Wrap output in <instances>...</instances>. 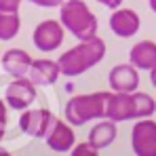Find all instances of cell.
<instances>
[{
  "label": "cell",
  "mask_w": 156,
  "mask_h": 156,
  "mask_svg": "<svg viewBox=\"0 0 156 156\" xmlns=\"http://www.w3.org/2000/svg\"><path fill=\"white\" fill-rule=\"evenodd\" d=\"M53 122H55V116L47 108H36V110L27 108L19 118V129L30 137H47Z\"/></svg>",
  "instance_id": "obj_7"
},
{
  "label": "cell",
  "mask_w": 156,
  "mask_h": 156,
  "mask_svg": "<svg viewBox=\"0 0 156 156\" xmlns=\"http://www.w3.org/2000/svg\"><path fill=\"white\" fill-rule=\"evenodd\" d=\"M30 2H34V4H38V6H42V9H51V6H61L66 0H30Z\"/></svg>",
  "instance_id": "obj_21"
},
{
  "label": "cell",
  "mask_w": 156,
  "mask_h": 156,
  "mask_svg": "<svg viewBox=\"0 0 156 156\" xmlns=\"http://www.w3.org/2000/svg\"><path fill=\"white\" fill-rule=\"evenodd\" d=\"M63 36H66V27L61 21H55V19H44L40 21L38 26L34 27V34H32V42L38 51L42 53H51L57 51L63 42Z\"/></svg>",
  "instance_id": "obj_4"
},
{
  "label": "cell",
  "mask_w": 156,
  "mask_h": 156,
  "mask_svg": "<svg viewBox=\"0 0 156 156\" xmlns=\"http://www.w3.org/2000/svg\"><path fill=\"white\" fill-rule=\"evenodd\" d=\"M133 104H135V118H150L156 112V101L148 93H133Z\"/></svg>",
  "instance_id": "obj_17"
},
{
  "label": "cell",
  "mask_w": 156,
  "mask_h": 156,
  "mask_svg": "<svg viewBox=\"0 0 156 156\" xmlns=\"http://www.w3.org/2000/svg\"><path fill=\"white\" fill-rule=\"evenodd\" d=\"M150 82L154 84V89H156V68H154V70H150Z\"/></svg>",
  "instance_id": "obj_23"
},
{
  "label": "cell",
  "mask_w": 156,
  "mask_h": 156,
  "mask_svg": "<svg viewBox=\"0 0 156 156\" xmlns=\"http://www.w3.org/2000/svg\"><path fill=\"white\" fill-rule=\"evenodd\" d=\"M131 148L135 156H156V122L139 118L131 131Z\"/></svg>",
  "instance_id": "obj_5"
},
{
  "label": "cell",
  "mask_w": 156,
  "mask_h": 156,
  "mask_svg": "<svg viewBox=\"0 0 156 156\" xmlns=\"http://www.w3.org/2000/svg\"><path fill=\"white\" fill-rule=\"evenodd\" d=\"M21 6V0H0V11L4 13H17Z\"/></svg>",
  "instance_id": "obj_19"
},
{
  "label": "cell",
  "mask_w": 156,
  "mask_h": 156,
  "mask_svg": "<svg viewBox=\"0 0 156 156\" xmlns=\"http://www.w3.org/2000/svg\"><path fill=\"white\" fill-rule=\"evenodd\" d=\"M99 4H104L108 9H112V11H116V9H120V4H122V0H97Z\"/></svg>",
  "instance_id": "obj_22"
},
{
  "label": "cell",
  "mask_w": 156,
  "mask_h": 156,
  "mask_svg": "<svg viewBox=\"0 0 156 156\" xmlns=\"http://www.w3.org/2000/svg\"><path fill=\"white\" fill-rule=\"evenodd\" d=\"M108 118L114 122H125L135 118V104L133 93H112L110 105H108Z\"/></svg>",
  "instance_id": "obj_13"
},
{
  "label": "cell",
  "mask_w": 156,
  "mask_h": 156,
  "mask_svg": "<svg viewBox=\"0 0 156 156\" xmlns=\"http://www.w3.org/2000/svg\"><path fill=\"white\" fill-rule=\"evenodd\" d=\"M21 30V19L17 13L0 11V40H13Z\"/></svg>",
  "instance_id": "obj_16"
},
{
  "label": "cell",
  "mask_w": 156,
  "mask_h": 156,
  "mask_svg": "<svg viewBox=\"0 0 156 156\" xmlns=\"http://www.w3.org/2000/svg\"><path fill=\"white\" fill-rule=\"evenodd\" d=\"M4 133H6V129H0V141L4 139Z\"/></svg>",
  "instance_id": "obj_25"
},
{
  "label": "cell",
  "mask_w": 156,
  "mask_h": 156,
  "mask_svg": "<svg viewBox=\"0 0 156 156\" xmlns=\"http://www.w3.org/2000/svg\"><path fill=\"white\" fill-rule=\"evenodd\" d=\"M61 76V68L59 61H51V59H34L27 78L36 84V87H49L55 84L57 78Z\"/></svg>",
  "instance_id": "obj_12"
},
{
  "label": "cell",
  "mask_w": 156,
  "mask_h": 156,
  "mask_svg": "<svg viewBox=\"0 0 156 156\" xmlns=\"http://www.w3.org/2000/svg\"><path fill=\"white\" fill-rule=\"evenodd\" d=\"M150 9H152V11L156 13V0H150Z\"/></svg>",
  "instance_id": "obj_24"
},
{
  "label": "cell",
  "mask_w": 156,
  "mask_h": 156,
  "mask_svg": "<svg viewBox=\"0 0 156 156\" xmlns=\"http://www.w3.org/2000/svg\"><path fill=\"white\" fill-rule=\"evenodd\" d=\"M114 91H97L89 95H76L66 104V120L72 127H80L91 120H104L108 118V105Z\"/></svg>",
  "instance_id": "obj_2"
},
{
  "label": "cell",
  "mask_w": 156,
  "mask_h": 156,
  "mask_svg": "<svg viewBox=\"0 0 156 156\" xmlns=\"http://www.w3.org/2000/svg\"><path fill=\"white\" fill-rule=\"evenodd\" d=\"M0 59H2V53H0Z\"/></svg>",
  "instance_id": "obj_27"
},
{
  "label": "cell",
  "mask_w": 156,
  "mask_h": 156,
  "mask_svg": "<svg viewBox=\"0 0 156 156\" xmlns=\"http://www.w3.org/2000/svg\"><path fill=\"white\" fill-rule=\"evenodd\" d=\"M108 82L116 93H135L139 89V72L133 63H120L110 70Z\"/></svg>",
  "instance_id": "obj_8"
},
{
  "label": "cell",
  "mask_w": 156,
  "mask_h": 156,
  "mask_svg": "<svg viewBox=\"0 0 156 156\" xmlns=\"http://www.w3.org/2000/svg\"><path fill=\"white\" fill-rule=\"evenodd\" d=\"M70 156H99V150L95 146H91L89 141H84V144H76L70 150Z\"/></svg>",
  "instance_id": "obj_18"
},
{
  "label": "cell",
  "mask_w": 156,
  "mask_h": 156,
  "mask_svg": "<svg viewBox=\"0 0 156 156\" xmlns=\"http://www.w3.org/2000/svg\"><path fill=\"white\" fill-rule=\"evenodd\" d=\"M141 21H139V15L133 11V9H116L110 17V30L120 36V38H131L139 32Z\"/></svg>",
  "instance_id": "obj_10"
},
{
  "label": "cell",
  "mask_w": 156,
  "mask_h": 156,
  "mask_svg": "<svg viewBox=\"0 0 156 156\" xmlns=\"http://www.w3.org/2000/svg\"><path fill=\"white\" fill-rule=\"evenodd\" d=\"M59 21L78 40H89L97 36V17L84 0H66L59 6Z\"/></svg>",
  "instance_id": "obj_3"
},
{
  "label": "cell",
  "mask_w": 156,
  "mask_h": 156,
  "mask_svg": "<svg viewBox=\"0 0 156 156\" xmlns=\"http://www.w3.org/2000/svg\"><path fill=\"white\" fill-rule=\"evenodd\" d=\"M0 63H2L6 74H11L13 78H23L30 74V68H32L34 59L23 49H9L6 53H2Z\"/></svg>",
  "instance_id": "obj_11"
},
{
  "label": "cell",
  "mask_w": 156,
  "mask_h": 156,
  "mask_svg": "<svg viewBox=\"0 0 156 156\" xmlns=\"http://www.w3.org/2000/svg\"><path fill=\"white\" fill-rule=\"evenodd\" d=\"M0 156H11V154H9L6 150H2V148H0Z\"/></svg>",
  "instance_id": "obj_26"
},
{
  "label": "cell",
  "mask_w": 156,
  "mask_h": 156,
  "mask_svg": "<svg viewBox=\"0 0 156 156\" xmlns=\"http://www.w3.org/2000/svg\"><path fill=\"white\" fill-rule=\"evenodd\" d=\"M36 99V84L27 76L15 78L6 91H4V101L11 110H27Z\"/></svg>",
  "instance_id": "obj_6"
},
{
  "label": "cell",
  "mask_w": 156,
  "mask_h": 156,
  "mask_svg": "<svg viewBox=\"0 0 156 156\" xmlns=\"http://www.w3.org/2000/svg\"><path fill=\"white\" fill-rule=\"evenodd\" d=\"M47 146L51 148L53 152H70L74 146H76V135H74V129L68 120H59L55 118L53 127L49 129L47 137H44Z\"/></svg>",
  "instance_id": "obj_9"
},
{
  "label": "cell",
  "mask_w": 156,
  "mask_h": 156,
  "mask_svg": "<svg viewBox=\"0 0 156 156\" xmlns=\"http://www.w3.org/2000/svg\"><path fill=\"white\" fill-rule=\"evenodd\" d=\"M6 101L0 97V129H6V122H9V114H6Z\"/></svg>",
  "instance_id": "obj_20"
},
{
  "label": "cell",
  "mask_w": 156,
  "mask_h": 156,
  "mask_svg": "<svg viewBox=\"0 0 156 156\" xmlns=\"http://www.w3.org/2000/svg\"><path fill=\"white\" fill-rule=\"evenodd\" d=\"M114 139H116V125H114V120L104 118L101 122H97L93 129L89 131V139L87 141L91 146H95L97 150H104V148L114 144Z\"/></svg>",
  "instance_id": "obj_15"
},
{
  "label": "cell",
  "mask_w": 156,
  "mask_h": 156,
  "mask_svg": "<svg viewBox=\"0 0 156 156\" xmlns=\"http://www.w3.org/2000/svg\"><path fill=\"white\" fill-rule=\"evenodd\" d=\"M105 55V42L99 36H93L89 40H80L76 47L68 49L63 55H59V68L61 74L68 78H76L97 66Z\"/></svg>",
  "instance_id": "obj_1"
},
{
  "label": "cell",
  "mask_w": 156,
  "mask_h": 156,
  "mask_svg": "<svg viewBox=\"0 0 156 156\" xmlns=\"http://www.w3.org/2000/svg\"><path fill=\"white\" fill-rule=\"evenodd\" d=\"M129 63L137 70H154L156 68V42L152 40H139L129 51Z\"/></svg>",
  "instance_id": "obj_14"
}]
</instances>
